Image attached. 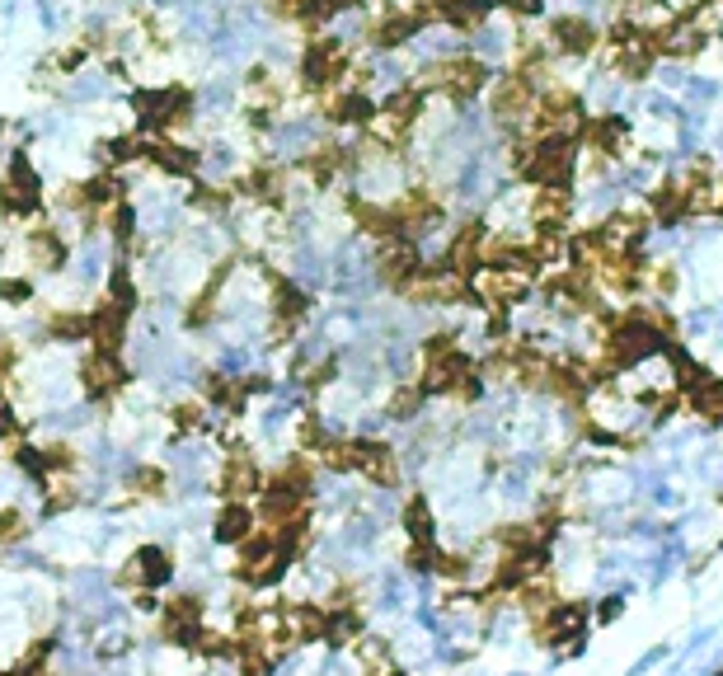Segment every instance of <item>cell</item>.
Instances as JSON below:
<instances>
[{
  "mask_svg": "<svg viewBox=\"0 0 723 676\" xmlns=\"http://www.w3.org/2000/svg\"><path fill=\"white\" fill-rule=\"evenodd\" d=\"M578 165H583V137L540 132L517 155V179L526 188H578Z\"/></svg>",
  "mask_w": 723,
  "mask_h": 676,
  "instance_id": "obj_1",
  "label": "cell"
},
{
  "mask_svg": "<svg viewBox=\"0 0 723 676\" xmlns=\"http://www.w3.org/2000/svg\"><path fill=\"white\" fill-rule=\"evenodd\" d=\"M160 484H165L160 470H137V475H132V489H141V493H160Z\"/></svg>",
  "mask_w": 723,
  "mask_h": 676,
  "instance_id": "obj_24",
  "label": "cell"
},
{
  "mask_svg": "<svg viewBox=\"0 0 723 676\" xmlns=\"http://www.w3.org/2000/svg\"><path fill=\"white\" fill-rule=\"evenodd\" d=\"M404 526H409V536H414L418 545H428V540H432V517H428V498H409V507H404Z\"/></svg>",
  "mask_w": 723,
  "mask_h": 676,
  "instance_id": "obj_18",
  "label": "cell"
},
{
  "mask_svg": "<svg viewBox=\"0 0 723 676\" xmlns=\"http://www.w3.org/2000/svg\"><path fill=\"white\" fill-rule=\"evenodd\" d=\"M428 24H437L432 19V5H414V0H395L390 10L381 15V24L371 29V43L385 47V52H395V47L414 43V38H423L428 33Z\"/></svg>",
  "mask_w": 723,
  "mask_h": 676,
  "instance_id": "obj_5",
  "label": "cell"
},
{
  "mask_svg": "<svg viewBox=\"0 0 723 676\" xmlns=\"http://www.w3.org/2000/svg\"><path fill=\"white\" fill-rule=\"evenodd\" d=\"M245 536H254V512H249V503L231 498V503L221 507V517H216V540L221 545H240Z\"/></svg>",
  "mask_w": 723,
  "mask_h": 676,
  "instance_id": "obj_15",
  "label": "cell"
},
{
  "mask_svg": "<svg viewBox=\"0 0 723 676\" xmlns=\"http://www.w3.org/2000/svg\"><path fill=\"white\" fill-rule=\"evenodd\" d=\"M686 404H691V414L709 418V423H723V381L705 371L695 385H686Z\"/></svg>",
  "mask_w": 723,
  "mask_h": 676,
  "instance_id": "obj_12",
  "label": "cell"
},
{
  "mask_svg": "<svg viewBox=\"0 0 723 676\" xmlns=\"http://www.w3.org/2000/svg\"><path fill=\"white\" fill-rule=\"evenodd\" d=\"M47 329L57 338H66V343H71V338H90V315H71V310L62 315V310H57V315L47 320Z\"/></svg>",
  "mask_w": 723,
  "mask_h": 676,
  "instance_id": "obj_20",
  "label": "cell"
},
{
  "mask_svg": "<svg viewBox=\"0 0 723 676\" xmlns=\"http://www.w3.org/2000/svg\"><path fill=\"white\" fill-rule=\"evenodd\" d=\"M10 676H19V672H10Z\"/></svg>",
  "mask_w": 723,
  "mask_h": 676,
  "instance_id": "obj_30",
  "label": "cell"
},
{
  "mask_svg": "<svg viewBox=\"0 0 723 676\" xmlns=\"http://www.w3.org/2000/svg\"><path fill=\"white\" fill-rule=\"evenodd\" d=\"M705 5H714V10H719V5H723V0H705Z\"/></svg>",
  "mask_w": 723,
  "mask_h": 676,
  "instance_id": "obj_28",
  "label": "cell"
},
{
  "mask_svg": "<svg viewBox=\"0 0 723 676\" xmlns=\"http://www.w3.org/2000/svg\"><path fill=\"white\" fill-rule=\"evenodd\" d=\"M151 160L160 169H170V174H193V169H198V155L188 151V146H170V141H155Z\"/></svg>",
  "mask_w": 723,
  "mask_h": 676,
  "instance_id": "obj_17",
  "label": "cell"
},
{
  "mask_svg": "<svg viewBox=\"0 0 723 676\" xmlns=\"http://www.w3.org/2000/svg\"><path fill=\"white\" fill-rule=\"evenodd\" d=\"M80 385H85V395H113L118 385H123V367H118V353H99L94 348L85 362H80Z\"/></svg>",
  "mask_w": 723,
  "mask_h": 676,
  "instance_id": "obj_10",
  "label": "cell"
},
{
  "mask_svg": "<svg viewBox=\"0 0 723 676\" xmlns=\"http://www.w3.org/2000/svg\"><path fill=\"white\" fill-rule=\"evenodd\" d=\"M165 634H170V644H198L202 634V601L198 597H174L165 606Z\"/></svg>",
  "mask_w": 723,
  "mask_h": 676,
  "instance_id": "obj_9",
  "label": "cell"
},
{
  "mask_svg": "<svg viewBox=\"0 0 723 676\" xmlns=\"http://www.w3.org/2000/svg\"><path fill=\"white\" fill-rule=\"evenodd\" d=\"M221 493H226V498H240V503H245L249 493H259V465L249 461L245 451H235L231 461H226V470H221Z\"/></svg>",
  "mask_w": 723,
  "mask_h": 676,
  "instance_id": "obj_11",
  "label": "cell"
},
{
  "mask_svg": "<svg viewBox=\"0 0 723 676\" xmlns=\"http://www.w3.org/2000/svg\"><path fill=\"white\" fill-rule=\"evenodd\" d=\"M324 118L339 123V127H371L376 123V99L362 94V90H339V94H329Z\"/></svg>",
  "mask_w": 723,
  "mask_h": 676,
  "instance_id": "obj_8",
  "label": "cell"
},
{
  "mask_svg": "<svg viewBox=\"0 0 723 676\" xmlns=\"http://www.w3.org/2000/svg\"><path fill=\"white\" fill-rule=\"evenodd\" d=\"M583 146L597 155L601 165H620V160H630L634 151V127L625 113H611V108H601L592 113L583 127Z\"/></svg>",
  "mask_w": 723,
  "mask_h": 676,
  "instance_id": "obj_3",
  "label": "cell"
},
{
  "mask_svg": "<svg viewBox=\"0 0 723 676\" xmlns=\"http://www.w3.org/2000/svg\"><path fill=\"white\" fill-rule=\"evenodd\" d=\"M0 296H5V301H29V282H19V277H0Z\"/></svg>",
  "mask_w": 723,
  "mask_h": 676,
  "instance_id": "obj_25",
  "label": "cell"
},
{
  "mask_svg": "<svg viewBox=\"0 0 723 676\" xmlns=\"http://www.w3.org/2000/svg\"><path fill=\"white\" fill-rule=\"evenodd\" d=\"M644 108H648V118H653V123H662V127H677L681 113H686V108H681L672 94H648Z\"/></svg>",
  "mask_w": 723,
  "mask_h": 676,
  "instance_id": "obj_19",
  "label": "cell"
},
{
  "mask_svg": "<svg viewBox=\"0 0 723 676\" xmlns=\"http://www.w3.org/2000/svg\"><path fill=\"white\" fill-rule=\"evenodd\" d=\"M19 536H24V512L5 507V512H0V545H5V540H19Z\"/></svg>",
  "mask_w": 723,
  "mask_h": 676,
  "instance_id": "obj_23",
  "label": "cell"
},
{
  "mask_svg": "<svg viewBox=\"0 0 723 676\" xmlns=\"http://www.w3.org/2000/svg\"><path fill=\"white\" fill-rule=\"evenodd\" d=\"M132 564H137V569H127V573H123V583H132V578H137V583L155 587V583H165V578L174 573L170 554H165V550H155V545H141V550L132 554Z\"/></svg>",
  "mask_w": 723,
  "mask_h": 676,
  "instance_id": "obj_14",
  "label": "cell"
},
{
  "mask_svg": "<svg viewBox=\"0 0 723 676\" xmlns=\"http://www.w3.org/2000/svg\"><path fill=\"white\" fill-rule=\"evenodd\" d=\"M0 137H5V123H0Z\"/></svg>",
  "mask_w": 723,
  "mask_h": 676,
  "instance_id": "obj_29",
  "label": "cell"
},
{
  "mask_svg": "<svg viewBox=\"0 0 723 676\" xmlns=\"http://www.w3.org/2000/svg\"><path fill=\"white\" fill-rule=\"evenodd\" d=\"M423 400H428V395H423L418 385H404V390H395V400H390V418H414Z\"/></svg>",
  "mask_w": 723,
  "mask_h": 676,
  "instance_id": "obj_21",
  "label": "cell"
},
{
  "mask_svg": "<svg viewBox=\"0 0 723 676\" xmlns=\"http://www.w3.org/2000/svg\"><path fill=\"white\" fill-rule=\"evenodd\" d=\"M43 202V193H38V174H33V165H24V160H15V169L5 174V184H0V207L5 212H33Z\"/></svg>",
  "mask_w": 723,
  "mask_h": 676,
  "instance_id": "obj_7",
  "label": "cell"
},
{
  "mask_svg": "<svg viewBox=\"0 0 723 676\" xmlns=\"http://www.w3.org/2000/svg\"><path fill=\"white\" fill-rule=\"evenodd\" d=\"M174 423H179V428H184V432H193V428H198V423H202V409H198V404H184V409H179V418H174Z\"/></svg>",
  "mask_w": 723,
  "mask_h": 676,
  "instance_id": "obj_26",
  "label": "cell"
},
{
  "mask_svg": "<svg viewBox=\"0 0 723 676\" xmlns=\"http://www.w3.org/2000/svg\"><path fill=\"white\" fill-rule=\"evenodd\" d=\"M334 5V15H343V10H357V5H367V0H329Z\"/></svg>",
  "mask_w": 723,
  "mask_h": 676,
  "instance_id": "obj_27",
  "label": "cell"
},
{
  "mask_svg": "<svg viewBox=\"0 0 723 676\" xmlns=\"http://www.w3.org/2000/svg\"><path fill=\"white\" fill-rule=\"evenodd\" d=\"M672 348V338L662 329L653 315H625V320L606 334V357L616 362V367H639V362H653Z\"/></svg>",
  "mask_w": 723,
  "mask_h": 676,
  "instance_id": "obj_2",
  "label": "cell"
},
{
  "mask_svg": "<svg viewBox=\"0 0 723 676\" xmlns=\"http://www.w3.org/2000/svg\"><path fill=\"white\" fill-rule=\"evenodd\" d=\"M348 76V47L339 38H310L301 57V85L306 90H334Z\"/></svg>",
  "mask_w": 723,
  "mask_h": 676,
  "instance_id": "obj_6",
  "label": "cell"
},
{
  "mask_svg": "<svg viewBox=\"0 0 723 676\" xmlns=\"http://www.w3.org/2000/svg\"><path fill=\"white\" fill-rule=\"evenodd\" d=\"M188 90H174V85H165V90L146 94V113H151L160 127H179L188 118Z\"/></svg>",
  "mask_w": 723,
  "mask_h": 676,
  "instance_id": "obj_13",
  "label": "cell"
},
{
  "mask_svg": "<svg viewBox=\"0 0 723 676\" xmlns=\"http://www.w3.org/2000/svg\"><path fill=\"white\" fill-rule=\"evenodd\" d=\"M545 47H550L554 57H564V62H587L601 47V29L587 15H578V10L550 15V24H545Z\"/></svg>",
  "mask_w": 723,
  "mask_h": 676,
  "instance_id": "obj_4",
  "label": "cell"
},
{
  "mask_svg": "<svg viewBox=\"0 0 723 676\" xmlns=\"http://www.w3.org/2000/svg\"><path fill=\"white\" fill-rule=\"evenodd\" d=\"M24 254H29L38 268H62L66 263V245L57 231H47V226H38V231L24 240Z\"/></svg>",
  "mask_w": 723,
  "mask_h": 676,
  "instance_id": "obj_16",
  "label": "cell"
},
{
  "mask_svg": "<svg viewBox=\"0 0 723 676\" xmlns=\"http://www.w3.org/2000/svg\"><path fill=\"white\" fill-rule=\"evenodd\" d=\"M686 94H691V99H700V104H714V99L723 94V85H719V80H709V76H691V80H686Z\"/></svg>",
  "mask_w": 723,
  "mask_h": 676,
  "instance_id": "obj_22",
  "label": "cell"
}]
</instances>
